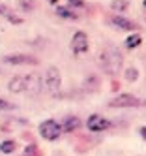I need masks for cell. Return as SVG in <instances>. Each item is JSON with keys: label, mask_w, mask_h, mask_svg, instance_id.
<instances>
[{"label": "cell", "mask_w": 146, "mask_h": 156, "mask_svg": "<svg viewBox=\"0 0 146 156\" xmlns=\"http://www.w3.org/2000/svg\"><path fill=\"white\" fill-rule=\"evenodd\" d=\"M62 132H64V128L56 120H53V119H49V120H45V122L39 124V133L45 139H49V141H54L56 137H60Z\"/></svg>", "instance_id": "3"}, {"label": "cell", "mask_w": 146, "mask_h": 156, "mask_svg": "<svg viewBox=\"0 0 146 156\" xmlns=\"http://www.w3.org/2000/svg\"><path fill=\"white\" fill-rule=\"evenodd\" d=\"M71 49L75 53H86L88 51V36L84 32H75L73 38H71Z\"/></svg>", "instance_id": "8"}, {"label": "cell", "mask_w": 146, "mask_h": 156, "mask_svg": "<svg viewBox=\"0 0 146 156\" xmlns=\"http://www.w3.org/2000/svg\"><path fill=\"white\" fill-rule=\"evenodd\" d=\"M86 88H90V90H97V88H99V79H97V75L86 77Z\"/></svg>", "instance_id": "17"}, {"label": "cell", "mask_w": 146, "mask_h": 156, "mask_svg": "<svg viewBox=\"0 0 146 156\" xmlns=\"http://www.w3.org/2000/svg\"><path fill=\"white\" fill-rule=\"evenodd\" d=\"M127 6H129L127 0H112V2H110V8L114 9V12H120V13H122V12H126Z\"/></svg>", "instance_id": "14"}, {"label": "cell", "mask_w": 146, "mask_h": 156, "mask_svg": "<svg viewBox=\"0 0 146 156\" xmlns=\"http://www.w3.org/2000/svg\"><path fill=\"white\" fill-rule=\"evenodd\" d=\"M141 102L137 98H135L133 94H120V96H116V98H112L110 102H109V105L110 107H137Z\"/></svg>", "instance_id": "5"}, {"label": "cell", "mask_w": 146, "mask_h": 156, "mask_svg": "<svg viewBox=\"0 0 146 156\" xmlns=\"http://www.w3.org/2000/svg\"><path fill=\"white\" fill-rule=\"evenodd\" d=\"M8 88L11 92H22L26 88V83H25V75H15V77H11V81L8 85Z\"/></svg>", "instance_id": "10"}, {"label": "cell", "mask_w": 146, "mask_h": 156, "mask_svg": "<svg viewBox=\"0 0 146 156\" xmlns=\"http://www.w3.org/2000/svg\"><path fill=\"white\" fill-rule=\"evenodd\" d=\"M56 13H58L60 17H64V19L77 21V13H75V12H71V9H67V8H64V6H58V8H56Z\"/></svg>", "instance_id": "13"}, {"label": "cell", "mask_w": 146, "mask_h": 156, "mask_svg": "<svg viewBox=\"0 0 146 156\" xmlns=\"http://www.w3.org/2000/svg\"><path fill=\"white\" fill-rule=\"evenodd\" d=\"M141 41H142V38H141L139 34H133V36H129V38L126 40V45H127V49H135V47L141 45Z\"/></svg>", "instance_id": "15"}, {"label": "cell", "mask_w": 146, "mask_h": 156, "mask_svg": "<svg viewBox=\"0 0 146 156\" xmlns=\"http://www.w3.org/2000/svg\"><path fill=\"white\" fill-rule=\"evenodd\" d=\"M25 83H26V88H25V90L30 92L32 96H38V94L41 92V88H43V81H41L39 73H36V72L25 75Z\"/></svg>", "instance_id": "4"}, {"label": "cell", "mask_w": 146, "mask_h": 156, "mask_svg": "<svg viewBox=\"0 0 146 156\" xmlns=\"http://www.w3.org/2000/svg\"><path fill=\"white\" fill-rule=\"evenodd\" d=\"M139 77V72L135 70V68H127V72H126V79L127 81H135Z\"/></svg>", "instance_id": "18"}, {"label": "cell", "mask_w": 146, "mask_h": 156, "mask_svg": "<svg viewBox=\"0 0 146 156\" xmlns=\"http://www.w3.org/2000/svg\"><path fill=\"white\" fill-rule=\"evenodd\" d=\"M49 2H53V4H54V2H56V0H49Z\"/></svg>", "instance_id": "24"}, {"label": "cell", "mask_w": 146, "mask_h": 156, "mask_svg": "<svg viewBox=\"0 0 146 156\" xmlns=\"http://www.w3.org/2000/svg\"><path fill=\"white\" fill-rule=\"evenodd\" d=\"M2 60L6 64H11V66H19V64H38V58L32 57V55H6Z\"/></svg>", "instance_id": "7"}, {"label": "cell", "mask_w": 146, "mask_h": 156, "mask_svg": "<svg viewBox=\"0 0 146 156\" xmlns=\"http://www.w3.org/2000/svg\"><path fill=\"white\" fill-rule=\"evenodd\" d=\"M21 8H22V9H30V8H32V2L28 4V2H25V0H22V2H21Z\"/></svg>", "instance_id": "21"}, {"label": "cell", "mask_w": 146, "mask_h": 156, "mask_svg": "<svg viewBox=\"0 0 146 156\" xmlns=\"http://www.w3.org/2000/svg\"><path fill=\"white\" fill-rule=\"evenodd\" d=\"M0 72H2V70H0Z\"/></svg>", "instance_id": "26"}, {"label": "cell", "mask_w": 146, "mask_h": 156, "mask_svg": "<svg viewBox=\"0 0 146 156\" xmlns=\"http://www.w3.org/2000/svg\"><path fill=\"white\" fill-rule=\"evenodd\" d=\"M60 83H62L60 70L56 68V66H49V68H47V73H45V87L49 88V92H51L54 98H58Z\"/></svg>", "instance_id": "2"}, {"label": "cell", "mask_w": 146, "mask_h": 156, "mask_svg": "<svg viewBox=\"0 0 146 156\" xmlns=\"http://www.w3.org/2000/svg\"><path fill=\"white\" fill-rule=\"evenodd\" d=\"M107 23H109L110 27L118 28V30H137V28H139L137 23H133V21H129V19H126V17H120V15L109 17Z\"/></svg>", "instance_id": "6"}, {"label": "cell", "mask_w": 146, "mask_h": 156, "mask_svg": "<svg viewBox=\"0 0 146 156\" xmlns=\"http://www.w3.org/2000/svg\"><path fill=\"white\" fill-rule=\"evenodd\" d=\"M142 6H144V8H146V0H144V2H142Z\"/></svg>", "instance_id": "23"}, {"label": "cell", "mask_w": 146, "mask_h": 156, "mask_svg": "<svg viewBox=\"0 0 146 156\" xmlns=\"http://www.w3.org/2000/svg\"><path fill=\"white\" fill-rule=\"evenodd\" d=\"M70 2V8H83L84 6V0H67Z\"/></svg>", "instance_id": "19"}, {"label": "cell", "mask_w": 146, "mask_h": 156, "mask_svg": "<svg viewBox=\"0 0 146 156\" xmlns=\"http://www.w3.org/2000/svg\"><path fill=\"white\" fill-rule=\"evenodd\" d=\"M17 147V143L15 141H4V143H0V152H4V154H9V152H13Z\"/></svg>", "instance_id": "16"}, {"label": "cell", "mask_w": 146, "mask_h": 156, "mask_svg": "<svg viewBox=\"0 0 146 156\" xmlns=\"http://www.w3.org/2000/svg\"><path fill=\"white\" fill-rule=\"evenodd\" d=\"M79 126H81V119L79 117H67L62 124L64 132H75V130H79Z\"/></svg>", "instance_id": "11"}, {"label": "cell", "mask_w": 146, "mask_h": 156, "mask_svg": "<svg viewBox=\"0 0 146 156\" xmlns=\"http://www.w3.org/2000/svg\"><path fill=\"white\" fill-rule=\"evenodd\" d=\"M109 126H110V122L101 115H90V119H88V130L90 132H103Z\"/></svg>", "instance_id": "9"}, {"label": "cell", "mask_w": 146, "mask_h": 156, "mask_svg": "<svg viewBox=\"0 0 146 156\" xmlns=\"http://www.w3.org/2000/svg\"><path fill=\"white\" fill-rule=\"evenodd\" d=\"M99 64H101V68L105 70V73L116 75L120 72V66H122V55L116 49L101 51V55H99Z\"/></svg>", "instance_id": "1"}, {"label": "cell", "mask_w": 146, "mask_h": 156, "mask_svg": "<svg viewBox=\"0 0 146 156\" xmlns=\"http://www.w3.org/2000/svg\"><path fill=\"white\" fill-rule=\"evenodd\" d=\"M144 105H146V102H144Z\"/></svg>", "instance_id": "25"}, {"label": "cell", "mask_w": 146, "mask_h": 156, "mask_svg": "<svg viewBox=\"0 0 146 156\" xmlns=\"http://www.w3.org/2000/svg\"><path fill=\"white\" fill-rule=\"evenodd\" d=\"M141 133H142V137L146 139V128H142V130H141Z\"/></svg>", "instance_id": "22"}, {"label": "cell", "mask_w": 146, "mask_h": 156, "mask_svg": "<svg viewBox=\"0 0 146 156\" xmlns=\"http://www.w3.org/2000/svg\"><path fill=\"white\" fill-rule=\"evenodd\" d=\"M11 107H13V105H11L9 102H6V100L0 98V109H11Z\"/></svg>", "instance_id": "20"}, {"label": "cell", "mask_w": 146, "mask_h": 156, "mask_svg": "<svg viewBox=\"0 0 146 156\" xmlns=\"http://www.w3.org/2000/svg\"><path fill=\"white\" fill-rule=\"evenodd\" d=\"M0 15L8 17V19H9V23H13V25H21V23H22V21H21L15 13H11V9H9L8 6H4V4H0Z\"/></svg>", "instance_id": "12"}]
</instances>
